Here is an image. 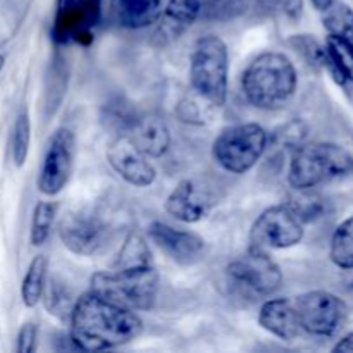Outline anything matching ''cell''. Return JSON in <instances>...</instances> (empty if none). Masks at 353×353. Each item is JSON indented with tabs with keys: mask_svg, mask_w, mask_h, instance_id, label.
Here are the masks:
<instances>
[{
	"mask_svg": "<svg viewBox=\"0 0 353 353\" xmlns=\"http://www.w3.org/2000/svg\"><path fill=\"white\" fill-rule=\"evenodd\" d=\"M143 323L134 310L126 309L100 293H83L69 316V340L83 352H102L137 340Z\"/></svg>",
	"mask_w": 353,
	"mask_h": 353,
	"instance_id": "cell-1",
	"label": "cell"
},
{
	"mask_svg": "<svg viewBox=\"0 0 353 353\" xmlns=\"http://www.w3.org/2000/svg\"><path fill=\"white\" fill-rule=\"evenodd\" d=\"M299 88V72L288 55L264 52L241 76V92L250 105L261 110L285 109Z\"/></svg>",
	"mask_w": 353,
	"mask_h": 353,
	"instance_id": "cell-2",
	"label": "cell"
},
{
	"mask_svg": "<svg viewBox=\"0 0 353 353\" xmlns=\"http://www.w3.org/2000/svg\"><path fill=\"white\" fill-rule=\"evenodd\" d=\"M93 292L134 310L154 309L159 293V274L154 262L147 264H114L110 271L92 276Z\"/></svg>",
	"mask_w": 353,
	"mask_h": 353,
	"instance_id": "cell-3",
	"label": "cell"
},
{
	"mask_svg": "<svg viewBox=\"0 0 353 353\" xmlns=\"http://www.w3.org/2000/svg\"><path fill=\"white\" fill-rule=\"evenodd\" d=\"M352 174L353 157L348 150L330 141H316L295 148L286 178L293 190H307Z\"/></svg>",
	"mask_w": 353,
	"mask_h": 353,
	"instance_id": "cell-4",
	"label": "cell"
},
{
	"mask_svg": "<svg viewBox=\"0 0 353 353\" xmlns=\"http://www.w3.org/2000/svg\"><path fill=\"white\" fill-rule=\"evenodd\" d=\"M190 85L193 92L214 107L228 102L230 50L217 34H205L195 41L190 54Z\"/></svg>",
	"mask_w": 353,
	"mask_h": 353,
	"instance_id": "cell-5",
	"label": "cell"
},
{
	"mask_svg": "<svg viewBox=\"0 0 353 353\" xmlns=\"http://www.w3.org/2000/svg\"><path fill=\"white\" fill-rule=\"evenodd\" d=\"M269 133L259 123H241L226 128L212 143V157L231 174H247L268 150Z\"/></svg>",
	"mask_w": 353,
	"mask_h": 353,
	"instance_id": "cell-6",
	"label": "cell"
},
{
	"mask_svg": "<svg viewBox=\"0 0 353 353\" xmlns=\"http://www.w3.org/2000/svg\"><path fill=\"white\" fill-rule=\"evenodd\" d=\"M300 330L310 336L333 338L343 330L348 319V307L340 296L324 290L302 293L293 300Z\"/></svg>",
	"mask_w": 353,
	"mask_h": 353,
	"instance_id": "cell-7",
	"label": "cell"
},
{
	"mask_svg": "<svg viewBox=\"0 0 353 353\" xmlns=\"http://www.w3.org/2000/svg\"><path fill=\"white\" fill-rule=\"evenodd\" d=\"M226 274L233 285L252 296H269L278 292L283 283L281 268L269 257L268 250L248 247L226 268Z\"/></svg>",
	"mask_w": 353,
	"mask_h": 353,
	"instance_id": "cell-8",
	"label": "cell"
},
{
	"mask_svg": "<svg viewBox=\"0 0 353 353\" xmlns=\"http://www.w3.org/2000/svg\"><path fill=\"white\" fill-rule=\"evenodd\" d=\"M102 0H57L50 37L57 45L93 43V30L100 23Z\"/></svg>",
	"mask_w": 353,
	"mask_h": 353,
	"instance_id": "cell-9",
	"label": "cell"
},
{
	"mask_svg": "<svg viewBox=\"0 0 353 353\" xmlns=\"http://www.w3.org/2000/svg\"><path fill=\"white\" fill-rule=\"evenodd\" d=\"M303 223L286 203L265 209L250 228V247L261 250H286L303 240Z\"/></svg>",
	"mask_w": 353,
	"mask_h": 353,
	"instance_id": "cell-10",
	"label": "cell"
},
{
	"mask_svg": "<svg viewBox=\"0 0 353 353\" xmlns=\"http://www.w3.org/2000/svg\"><path fill=\"white\" fill-rule=\"evenodd\" d=\"M76 134L71 128H59L52 134L38 171V192L45 196H55L68 186L74 171Z\"/></svg>",
	"mask_w": 353,
	"mask_h": 353,
	"instance_id": "cell-11",
	"label": "cell"
},
{
	"mask_svg": "<svg viewBox=\"0 0 353 353\" xmlns=\"http://www.w3.org/2000/svg\"><path fill=\"white\" fill-rule=\"evenodd\" d=\"M59 238L64 248L79 257L99 254L110 238L109 224L88 210H76L59 223Z\"/></svg>",
	"mask_w": 353,
	"mask_h": 353,
	"instance_id": "cell-12",
	"label": "cell"
},
{
	"mask_svg": "<svg viewBox=\"0 0 353 353\" xmlns=\"http://www.w3.org/2000/svg\"><path fill=\"white\" fill-rule=\"evenodd\" d=\"M105 159L112 171L134 188H147L157 179V169L150 157L134 143L128 133L117 134L105 150Z\"/></svg>",
	"mask_w": 353,
	"mask_h": 353,
	"instance_id": "cell-13",
	"label": "cell"
},
{
	"mask_svg": "<svg viewBox=\"0 0 353 353\" xmlns=\"http://www.w3.org/2000/svg\"><path fill=\"white\" fill-rule=\"evenodd\" d=\"M217 203L216 193L199 179H181L164 202V209L172 219L185 224H196L205 219Z\"/></svg>",
	"mask_w": 353,
	"mask_h": 353,
	"instance_id": "cell-14",
	"label": "cell"
},
{
	"mask_svg": "<svg viewBox=\"0 0 353 353\" xmlns=\"http://www.w3.org/2000/svg\"><path fill=\"white\" fill-rule=\"evenodd\" d=\"M148 238L159 250L179 265L196 264L205 254V240L199 233L179 230L162 221H154L148 226Z\"/></svg>",
	"mask_w": 353,
	"mask_h": 353,
	"instance_id": "cell-15",
	"label": "cell"
},
{
	"mask_svg": "<svg viewBox=\"0 0 353 353\" xmlns=\"http://www.w3.org/2000/svg\"><path fill=\"white\" fill-rule=\"evenodd\" d=\"M199 0H169L155 21L157 30L154 33V43L159 47L178 40L195 21H199Z\"/></svg>",
	"mask_w": 353,
	"mask_h": 353,
	"instance_id": "cell-16",
	"label": "cell"
},
{
	"mask_svg": "<svg viewBox=\"0 0 353 353\" xmlns=\"http://www.w3.org/2000/svg\"><path fill=\"white\" fill-rule=\"evenodd\" d=\"M259 326L283 341H293L302 333L295 303L290 299H269L259 310Z\"/></svg>",
	"mask_w": 353,
	"mask_h": 353,
	"instance_id": "cell-17",
	"label": "cell"
},
{
	"mask_svg": "<svg viewBox=\"0 0 353 353\" xmlns=\"http://www.w3.org/2000/svg\"><path fill=\"white\" fill-rule=\"evenodd\" d=\"M128 134L152 159L165 155L171 147V131L157 116H140Z\"/></svg>",
	"mask_w": 353,
	"mask_h": 353,
	"instance_id": "cell-18",
	"label": "cell"
},
{
	"mask_svg": "<svg viewBox=\"0 0 353 353\" xmlns=\"http://www.w3.org/2000/svg\"><path fill=\"white\" fill-rule=\"evenodd\" d=\"M121 26L141 30L159 19L162 12V0H114Z\"/></svg>",
	"mask_w": 353,
	"mask_h": 353,
	"instance_id": "cell-19",
	"label": "cell"
},
{
	"mask_svg": "<svg viewBox=\"0 0 353 353\" xmlns=\"http://www.w3.org/2000/svg\"><path fill=\"white\" fill-rule=\"evenodd\" d=\"M327 71L338 85L353 83V43L345 38L330 34L326 38Z\"/></svg>",
	"mask_w": 353,
	"mask_h": 353,
	"instance_id": "cell-20",
	"label": "cell"
},
{
	"mask_svg": "<svg viewBox=\"0 0 353 353\" xmlns=\"http://www.w3.org/2000/svg\"><path fill=\"white\" fill-rule=\"evenodd\" d=\"M48 261L45 255H34L21 281V302L26 309H34L43 299L47 288Z\"/></svg>",
	"mask_w": 353,
	"mask_h": 353,
	"instance_id": "cell-21",
	"label": "cell"
},
{
	"mask_svg": "<svg viewBox=\"0 0 353 353\" xmlns=\"http://www.w3.org/2000/svg\"><path fill=\"white\" fill-rule=\"evenodd\" d=\"M200 21L228 23L243 17L254 6V0H199Z\"/></svg>",
	"mask_w": 353,
	"mask_h": 353,
	"instance_id": "cell-22",
	"label": "cell"
},
{
	"mask_svg": "<svg viewBox=\"0 0 353 353\" xmlns=\"http://www.w3.org/2000/svg\"><path fill=\"white\" fill-rule=\"evenodd\" d=\"M330 259L336 268L343 271L353 269V216L338 224L331 236Z\"/></svg>",
	"mask_w": 353,
	"mask_h": 353,
	"instance_id": "cell-23",
	"label": "cell"
},
{
	"mask_svg": "<svg viewBox=\"0 0 353 353\" xmlns=\"http://www.w3.org/2000/svg\"><path fill=\"white\" fill-rule=\"evenodd\" d=\"M31 147V117L26 107L19 110L14 121L10 133V159L17 169L23 168L28 161Z\"/></svg>",
	"mask_w": 353,
	"mask_h": 353,
	"instance_id": "cell-24",
	"label": "cell"
},
{
	"mask_svg": "<svg viewBox=\"0 0 353 353\" xmlns=\"http://www.w3.org/2000/svg\"><path fill=\"white\" fill-rule=\"evenodd\" d=\"M286 205L295 212V216L303 224L314 223V221L323 217L324 212H326V200L319 193L314 192V188L295 190V193L290 196Z\"/></svg>",
	"mask_w": 353,
	"mask_h": 353,
	"instance_id": "cell-25",
	"label": "cell"
},
{
	"mask_svg": "<svg viewBox=\"0 0 353 353\" xmlns=\"http://www.w3.org/2000/svg\"><path fill=\"white\" fill-rule=\"evenodd\" d=\"M57 216V203L41 200L34 205L30 224V243L33 247H41L48 240Z\"/></svg>",
	"mask_w": 353,
	"mask_h": 353,
	"instance_id": "cell-26",
	"label": "cell"
},
{
	"mask_svg": "<svg viewBox=\"0 0 353 353\" xmlns=\"http://www.w3.org/2000/svg\"><path fill=\"white\" fill-rule=\"evenodd\" d=\"M323 24L330 34L353 43V9L350 6L334 0L326 10H323Z\"/></svg>",
	"mask_w": 353,
	"mask_h": 353,
	"instance_id": "cell-27",
	"label": "cell"
},
{
	"mask_svg": "<svg viewBox=\"0 0 353 353\" xmlns=\"http://www.w3.org/2000/svg\"><path fill=\"white\" fill-rule=\"evenodd\" d=\"M41 300L45 302V307H47L48 312L62 321H69V316H71V310L76 302L74 295H72L71 290L68 288V285H64V283L59 281V279H52L50 286L45 288L43 299Z\"/></svg>",
	"mask_w": 353,
	"mask_h": 353,
	"instance_id": "cell-28",
	"label": "cell"
},
{
	"mask_svg": "<svg viewBox=\"0 0 353 353\" xmlns=\"http://www.w3.org/2000/svg\"><path fill=\"white\" fill-rule=\"evenodd\" d=\"M137 110L128 103L126 100L116 99L109 102L103 109V123L110 128V130L117 131V134L130 133L131 128L134 126L138 119Z\"/></svg>",
	"mask_w": 353,
	"mask_h": 353,
	"instance_id": "cell-29",
	"label": "cell"
},
{
	"mask_svg": "<svg viewBox=\"0 0 353 353\" xmlns=\"http://www.w3.org/2000/svg\"><path fill=\"white\" fill-rule=\"evenodd\" d=\"M290 47L314 69H326L327 68V54L326 47L319 43L310 34H293L288 40Z\"/></svg>",
	"mask_w": 353,
	"mask_h": 353,
	"instance_id": "cell-30",
	"label": "cell"
},
{
	"mask_svg": "<svg viewBox=\"0 0 353 353\" xmlns=\"http://www.w3.org/2000/svg\"><path fill=\"white\" fill-rule=\"evenodd\" d=\"M255 6L272 17L296 23L303 16V0H254Z\"/></svg>",
	"mask_w": 353,
	"mask_h": 353,
	"instance_id": "cell-31",
	"label": "cell"
},
{
	"mask_svg": "<svg viewBox=\"0 0 353 353\" xmlns=\"http://www.w3.org/2000/svg\"><path fill=\"white\" fill-rule=\"evenodd\" d=\"M40 327L37 323H24L19 327L16 336V352L17 353H33L37 352Z\"/></svg>",
	"mask_w": 353,
	"mask_h": 353,
	"instance_id": "cell-32",
	"label": "cell"
},
{
	"mask_svg": "<svg viewBox=\"0 0 353 353\" xmlns=\"http://www.w3.org/2000/svg\"><path fill=\"white\" fill-rule=\"evenodd\" d=\"M333 352H353V331L338 340V343L333 347Z\"/></svg>",
	"mask_w": 353,
	"mask_h": 353,
	"instance_id": "cell-33",
	"label": "cell"
},
{
	"mask_svg": "<svg viewBox=\"0 0 353 353\" xmlns=\"http://www.w3.org/2000/svg\"><path fill=\"white\" fill-rule=\"evenodd\" d=\"M333 2L334 0H310V3H312L317 10H321V12H323V10H326Z\"/></svg>",
	"mask_w": 353,
	"mask_h": 353,
	"instance_id": "cell-34",
	"label": "cell"
},
{
	"mask_svg": "<svg viewBox=\"0 0 353 353\" xmlns=\"http://www.w3.org/2000/svg\"><path fill=\"white\" fill-rule=\"evenodd\" d=\"M347 278H345V290H347L348 293L353 296V269H350V271H347Z\"/></svg>",
	"mask_w": 353,
	"mask_h": 353,
	"instance_id": "cell-35",
	"label": "cell"
},
{
	"mask_svg": "<svg viewBox=\"0 0 353 353\" xmlns=\"http://www.w3.org/2000/svg\"><path fill=\"white\" fill-rule=\"evenodd\" d=\"M3 65H6V55L0 54V72L3 71Z\"/></svg>",
	"mask_w": 353,
	"mask_h": 353,
	"instance_id": "cell-36",
	"label": "cell"
}]
</instances>
